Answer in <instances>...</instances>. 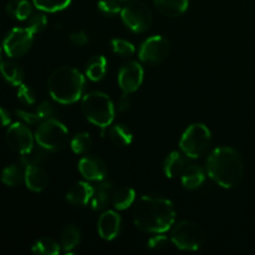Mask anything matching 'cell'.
Here are the masks:
<instances>
[{
    "mask_svg": "<svg viewBox=\"0 0 255 255\" xmlns=\"http://www.w3.org/2000/svg\"><path fill=\"white\" fill-rule=\"evenodd\" d=\"M134 226L151 234L166 233L176 222V208L169 199L156 196H142L132 212Z\"/></svg>",
    "mask_w": 255,
    "mask_h": 255,
    "instance_id": "1",
    "label": "cell"
},
{
    "mask_svg": "<svg viewBox=\"0 0 255 255\" xmlns=\"http://www.w3.org/2000/svg\"><path fill=\"white\" fill-rule=\"evenodd\" d=\"M206 172L209 178L222 188H233L243 178V159L234 148L218 147L209 153L206 162Z\"/></svg>",
    "mask_w": 255,
    "mask_h": 255,
    "instance_id": "2",
    "label": "cell"
},
{
    "mask_svg": "<svg viewBox=\"0 0 255 255\" xmlns=\"http://www.w3.org/2000/svg\"><path fill=\"white\" fill-rule=\"evenodd\" d=\"M47 90L57 104L72 105L84 95L85 77L77 69L61 66L49 77Z\"/></svg>",
    "mask_w": 255,
    "mask_h": 255,
    "instance_id": "3",
    "label": "cell"
},
{
    "mask_svg": "<svg viewBox=\"0 0 255 255\" xmlns=\"http://www.w3.org/2000/svg\"><path fill=\"white\" fill-rule=\"evenodd\" d=\"M81 111L87 121L99 128L111 126L115 119V105L109 95L100 91H91L82 96Z\"/></svg>",
    "mask_w": 255,
    "mask_h": 255,
    "instance_id": "4",
    "label": "cell"
},
{
    "mask_svg": "<svg viewBox=\"0 0 255 255\" xmlns=\"http://www.w3.org/2000/svg\"><path fill=\"white\" fill-rule=\"evenodd\" d=\"M34 136L36 143L50 152H60L66 148L70 138L67 127L54 117L41 121Z\"/></svg>",
    "mask_w": 255,
    "mask_h": 255,
    "instance_id": "5",
    "label": "cell"
},
{
    "mask_svg": "<svg viewBox=\"0 0 255 255\" xmlns=\"http://www.w3.org/2000/svg\"><path fill=\"white\" fill-rule=\"evenodd\" d=\"M212 133L203 124H193L183 132L179 148L188 158H198L211 146Z\"/></svg>",
    "mask_w": 255,
    "mask_h": 255,
    "instance_id": "6",
    "label": "cell"
},
{
    "mask_svg": "<svg viewBox=\"0 0 255 255\" xmlns=\"http://www.w3.org/2000/svg\"><path fill=\"white\" fill-rule=\"evenodd\" d=\"M204 232L201 226L192 221H182L176 224L171 233V242L181 251L196 252L203 246Z\"/></svg>",
    "mask_w": 255,
    "mask_h": 255,
    "instance_id": "7",
    "label": "cell"
},
{
    "mask_svg": "<svg viewBox=\"0 0 255 255\" xmlns=\"http://www.w3.org/2000/svg\"><path fill=\"white\" fill-rule=\"evenodd\" d=\"M121 19L124 24L133 32L147 31L152 25V12L144 2L132 0L121 9Z\"/></svg>",
    "mask_w": 255,
    "mask_h": 255,
    "instance_id": "8",
    "label": "cell"
},
{
    "mask_svg": "<svg viewBox=\"0 0 255 255\" xmlns=\"http://www.w3.org/2000/svg\"><path fill=\"white\" fill-rule=\"evenodd\" d=\"M169 41L161 35H153L144 40L139 47L138 57L143 64L157 65L167 59L169 54Z\"/></svg>",
    "mask_w": 255,
    "mask_h": 255,
    "instance_id": "9",
    "label": "cell"
},
{
    "mask_svg": "<svg viewBox=\"0 0 255 255\" xmlns=\"http://www.w3.org/2000/svg\"><path fill=\"white\" fill-rule=\"evenodd\" d=\"M32 42L34 34L27 27H14L2 41V47L9 57H20L31 49Z\"/></svg>",
    "mask_w": 255,
    "mask_h": 255,
    "instance_id": "10",
    "label": "cell"
},
{
    "mask_svg": "<svg viewBox=\"0 0 255 255\" xmlns=\"http://www.w3.org/2000/svg\"><path fill=\"white\" fill-rule=\"evenodd\" d=\"M5 138H6L7 146L19 154L29 151L34 146L35 141V136L31 133L29 127L20 122L10 125Z\"/></svg>",
    "mask_w": 255,
    "mask_h": 255,
    "instance_id": "11",
    "label": "cell"
},
{
    "mask_svg": "<svg viewBox=\"0 0 255 255\" xmlns=\"http://www.w3.org/2000/svg\"><path fill=\"white\" fill-rule=\"evenodd\" d=\"M144 71L141 64L137 61H128L120 69L117 81L125 94H133L141 87L143 82Z\"/></svg>",
    "mask_w": 255,
    "mask_h": 255,
    "instance_id": "12",
    "label": "cell"
},
{
    "mask_svg": "<svg viewBox=\"0 0 255 255\" xmlns=\"http://www.w3.org/2000/svg\"><path fill=\"white\" fill-rule=\"evenodd\" d=\"M79 171L87 181L101 182L107 176L106 163L100 157L85 156L79 161Z\"/></svg>",
    "mask_w": 255,
    "mask_h": 255,
    "instance_id": "13",
    "label": "cell"
},
{
    "mask_svg": "<svg viewBox=\"0 0 255 255\" xmlns=\"http://www.w3.org/2000/svg\"><path fill=\"white\" fill-rule=\"evenodd\" d=\"M121 229V217L115 211H105L97 222L99 236L105 241H114Z\"/></svg>",
    "mask_w": 255,
    "mask_h": 255,
    "instance_id": "14",
    "label": "cell"
},
{
    "mask_svg": "<svg viewBox=\"0 0 255 255\" xmlns=\"http://www.w3.org/2000/svg\"><path fill=\"white\" fill-rule=\"evenodd\" d=\"M94 187L89 182H77L70 188L66 194V201L71 206L84 207L89 202H91L92 194H94Z\"/></svg>",
    "mask_w": 255,
    "mask_h": 255,
    "instance_id": "15",
    "label": "cell"
},
{
    "mask_svg": "<svg viewBox=\"0 0 255 255\" xmlns=\"http://www.w3.org/2000/svg\"><path fill=\"white\" fill-rule=\"evenodd\" d=\"M25 184L31 192H42L49 184V176L40 166L25 167Z\"/></svg>",
    "mask_w": 255,
    "mask_h": 255,
    "instance_id": "16",
    "label": "cell"
},
{
    "mask_svg": "<svg viewBox=\"0 0 255 255\" xmlns=\"http://www.w3.org/2000/svg\"><path fill=\"white\" fill-rule=\"evenodd\" d=\"M187 166H188V157L182 151H173L164 159L163 172L168 178H176L181 177Z\"/></svg>",
    "mask_w": 255,
    "mask_h": 255,
    "instance_id": "17",
    "label": "cell"
},
{
    "mask_svg": "<svg viewBox=\"0 0 255 255\" xmlns=\"http://www.w3.org/2000/svg\"><path fill=\"white\" fill-rule=\"evenodd\" d=\"M112 183L109 181H101L94 189V194L91 198V208L96 212L105 211L109 207L111 199Z\"/></svg>",
    "mask_w": 255,
    "mask_h": 255,
    "instance_id": "18",
    "label": "cell"
},
{
    "mask_svg": "<svg viewBox=\"0 0 255 255\" xmlns=\"http://www.w3.org/2000/svg\"><path fill=\"white\" fill-rule=\"evenodd\" d=\"M154 6L164 16L177 17L187 11L189 0H153Z\"/></svg>",
    "mask_w": 255,
    "mask_h": 255,
    "instance_id": "19",
    "label": "cell"
},
{
    "mask_svg": "<svg viewBox=\"0 0 255 255\" xmlns=\"http://www.w3.org/2000/svg\"><path fill=\"white\" fill-rule=\"evenodd\" d=\"M206 179V172L198 164H188L181 174V182L184 188L196 189L203 184Z\"/></svg>",
    "mask_w": 255,
    "mask_h": 255,
    "instance_id": "20",
    "label": "cell"
},
{
    "mask_svg": "<svg viewBox=\"0 0 255 255\" xmlns=\"http://www.w3.org/2000/svg\"><path fill=\"white\" fill-rule=\"evenodd\" d=\"M0 74L12 86H20L24 82V70L17 62L11 60H5L0 62Z\"/></svg>",
    "mask_w": 255,
    "mask_h": 255,
    "instance_id": "21",
    "label": "cell"
},
{
    "mask_svg": "<svg viewBox=\"0 0 255 255\" xmlns=\"http://www.w3.org/2000/svg\"><path fill=\"white\" fill-rule=\"evenodd\" d=\"M86 76L91 81H101L107 72V60L104 55H96L91 57L86 64Z\"/></svg>",
    "mask_w": 255,
    "mask_h": 255,
    "instance_id": "22",
    "label": "cell"
},
{
    "mask_svg": "<svg viewBox=\"0 0 255 255\" xmlns=\"http://www.w3.org/2000/svg\"><path fill=\"white\" fill-rule=\"evenodd\" d=\"M109 136L112 143L120 147L128 146L133 141V132L125 124L112 125L109 129Z\"/></svg>",
    "mask_w": 255,
    "mask_h": 255,
    "instance_id": "23",
    "label": "cell"
},
{
    "mask_svg": "<svg viewBox=\"0 0 255 255\" xmlns=\"http://www.w3.org/2000/svg\"><path fill=\"white\" fill-rule=\"evenodd\" d=\"M49 152L50 151H47L46 148L41 147L40 144H36V146L34 144L29 151L20 154V163L24 167L40 166V164H42L47 159V153Z\"/></svg>",
    "mask_w": 255,
    "mask_h": 255,
    "instance_id": "24",
    "label": "cell"
},
{
    "mask_svg": "<svg viewBox=\"0 0 255 255\" xmlns=\"http://www.w3.org/2000/svg\"><path fill=\"white\" fill-rule=\"evenodd\" d=\"M81 241V232L76 226H69L64 227L61 231V236H60V246L65 252H71L72 249L76 248Z\"/></svg>",
    "mask_w": 255,
    "mask_h": 255,
    "instance_id": "25",
    "label": "cell"
},
{
    "mask_svg": "<svg viewBox=\"0 0 255 255\" xmlns=\"http://www.w3.org/2000/svg\"><path fill=\"white\" fill-rule=\"evenodd\" d=\"M136 201V192L131 187H121L112 194V204L119 211L129 208Z\"/></svg>",
    "mask_w": 255,
    "mask_h": 255,
    "instance_id": "26",
    "label": "cell"
},
{
    "mask_svg": "<svg viewBox=\"0 0 255 255\" xmlns=\"http://www.w3.org/2000/svg\"><path fill=\"white\" fill-rule=\"evenodd\" d=\"M6 12L14 19L24 21L32 14V5L27 0H11L6 5Z\"/></svg>",
    "mask_w": 255,
    "mask_h": 255,
    "instance_id": "27",
    "label": "cell"
},
{
    "mask_svg": "<svg viewBox=\"0 0 255 255\" xmlns=\"http://www.w3.org/2000/svg\"><path fill=\"white\" fill-rule=\"evenodd\" d=\"M25 169L19 164H10L1 172V182L9 187H17L24 182Z\"/></svg>",
    "mask_w": 255,
    "mask_h": 255,
    "instance_id": "28",
    "label": "cell"
},
{
    "mask_svg": "<svg viewBox=\"0 0 255 255\" xmlns=\"http://www.w3.org/2000/svg\"><path fill=\"white\" fill-rule=\"evenodd\" d=\"M32 253L41 255H59L61 247L51 238H41L32 246Z\"/></svg>",
    "mask_w": 255,
    "mask_h": 255,
    "instance_id": "29",
    "label": "cell"
},
{
    "mask_svg": "<svg viewBox=\"0 0 255 255\" xmlns=\"http://www.w3.org/2000/svg\"><path fill=\"white\" fill-rule=\"evenodd\" d=\"M70 146L74 153L85 154L90 151L92 146V138L89 132H79L72 137Z\"/></svg>",
    "mask_w": 255,
    "mask_h": 255,
    "instance_id": "30",
    "label": "cell"
},
{
    "mask_svg": "<svg viewBox=\"0 0 255 255\" xmlns=\"http://www.w3.org/2000/svg\"><path fill=\"white\" fill-rule=\"evenodd\" d=\"M32 4L40 11L57 12L66 9L71 4V0H32Z\"/></svg>",
    "mask_w": 255,
    "mask_h": 255,
    "instance_id": "31",
    "label": "cell"
},
{
    "mask_svg": "<svg viewBox=\"0 0 255 255\" xmlns=\"http://www.w3.org/2000/svg\"><path fill=\"white\" fill-rule=\"evenodd\" d=\"M111 47L112 50H114L115 54L120 55V56L122 57L132 56V55L134 54V51H136L134 45L124 39H112Z\"/></svg>",
    "mask_w": 255,
    "mask_h": 255,
    "instance_id": "32",
    "label": "cell"
},
{
    "mask_svg": "<svg viewBox=\"0 0 255 255\" xmlns=\"http://www.w3.org/2000/svg\"><path fill=\"white\" fill-rule=\"evenodd\" d=\"M47 26V17L44 12H35L31 14V16L27 19V29L32 32V34H39V32L44 31Z\"/></svg>",
    "mask_w": 255,
    "mask_h": 255,
    "instance_id": "33",
    "label": "cell"
},
{
    "mask_svg": "<svg viewBox=\"0 0 255 255\" xmlns=\"http://www.w3.org/2000/svg\"><path fill=\"white\" fill-rule=\"evenodd\" d=\"M97 7L106 16H115L119 12H121L120 0H100L97 2Z\"/></svg>",
    "mask_w": 255,
    "mask_h": 255,
    "instance_id": "34",
    "label": "cell"
},
{
    "mask_svg": "<svg viewBox=\"0 0 255 255\" xmlns=\"http://www.w3.org/2000/svg\"><path fill=\"white\" fill-rule=\"evenodd\" d=\"M17 99L22 102V104L27 105V106H31L36 102V94H35L34 89L29 85H25L22 82L20 86H17Z\"/></svg>",
    "mask_w": 255,
    "mask_h": 255,
    "instance_id": "35",
    "label": "cell"
},
{
    "mask_svg": "<svg viewBox=\"0 0 255 255\" xmlns=\"http://www.w3.org/2000/svg\"><path fill=\"white\" fill-rule=\"evenodd\" d=\"M167 244H168V238H167L166 236H162V233L156 234V236L149 238V241L147 242V247H148L149 249H153V251L166 248Z\"/></svg>",
    "mask_w": 255,
    "mask_h": 255,
    "instance_id": "36",
    "label": "cell"
},
{
    "mask_svg": "<svg viewBox=\"0 0 255 255\" xmlns=\"http://www.w3.org/2000/svg\"><path fill=\"white\" fill-rule=\"evenodd\" d=\"M36 114L39 115V117L41 119V121L47 119H51L55 115V109L49 101H44L39 105V107L36 109Z\"/></svg>",
    "mask_w": 255,
    "mask_h": 255,
    "instance_id": "37",
    "label": "cell"
},
{
    "mask_svg": "<svg viewBox=\"0 0 255 255\" xmlns=\"http://www.w3.org/2000/svg\"><path fill=\"white\" fill-rule=\"evenodd\" d=\"M15 114L27 125H35L37 124V122H41V119H40L39 115L36 114V111L27 112L24 111V110H15Z\"/></svg>",
    "mask_w": 255,
    "mask_h": 255,
    "instance_id": "38",
    "label": "cell"
},
{
    "mask_svg": "<svg viewBox=\"0 0 255 255\" xmlns=\"http://www.w3.org/2000/svg\"><path fill=\"white\" fill-rule=\"evenodd\" d=\"M70 40L74 45L77 46H85L89 42V36L84 31H75L70 35Z\"/></svg>",
    "mask_w": 255,
    "mask_h": 255,
    "instance_id": "39",
    "label": "cell"
},
{
    "mask_svg": "<svg viewBox=\"0 0 255 255\" xmlns=\"http://www.w3.org/2000/svg\"><path fill=\"white\" fill-rule=\"evenodd\" d=\"M129 106H131V100H129L128 94L124 92V95H121V97L117 101V110L120 112H126L129 109Z\"/></svg>",
    "mask_w": 255,
    "mask_h": 255,
    "instance_id": "40",
    "label": "cell"
},
{
    "mask_svg": "<svg viewBox=\"0 0 255 255\" xmlns=\"http://www.w3.org/2000/svg\"><path fill=\"white\" fill-rule=\"evenodd\" d=\"M10 122H11V117H10L9 111L0 107V127L7 126V125H10Z\"/></svg>",
    "mask_w": 255,
    "mask_h": 255,
    "instance_id": "41",
    "label": "cell"
},
{
    "mask_svg": "<svg viewBox=\"0 0 255 255\" xmlns=\"http://www.w3.org/2000/svg\"><path fill=\"white\" fill-rule=\"evenodd\" d=\"M120 1H125V2H126V1H132V0H120Z\"/></svg>",
    "mask_w": 255,
    "mask_h": 255,
    "instance_id": "42",
    "label": "cell"
},
{
    "mask_svg": "<svg viewBox=\"0 0 255 255\" xmlns=\"http://www.w3.org/2000/svg\"><path fill=\"white\" fill-rule=\"evenodd\" d=\"M0 59H1V49H0Z\"/></svg>",
    "mask_w": 255,
    "mask_h": 255,
    "instance_id": "43",
    "label": "cell"
}]
</instances>
